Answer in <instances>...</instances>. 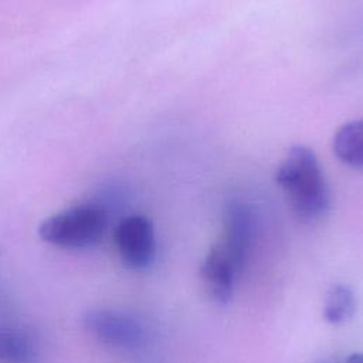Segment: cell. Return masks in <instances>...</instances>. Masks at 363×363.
I'll return each instance as SVG.
<instances>
[{"instance_id":"cell-1","label":"cell","mask_w":363,"mask_h":363,"mask_svg":"<svg viewBox=\"0 0 363 363\" xmlns=\"http://www.w3.org/2000/svg\"><path fill=\"white\" fill-rule=\"evenodd\" d=\"M275 182L299 220L313 223L328 213L329 187L318 157L309 147L292 146L277 169Z\"/></svg>"},{"instance_id":"cell-2","label":"cell","mask_w":363,"mask_h":363,"mask_svg":"<svg viewBox=\"0 0 363 363\" xmlns=\"http://www.w3.org/2000/svg\"><path fill=\"white\" fill-rule=\"evenodd\" d=\"M106 227V208L98 203H82L44 218L38 235L55 247L86 248L101 241Z\"/></svg>"},{"instance_id":"cell-3","label":"cell","mask_w":363,"mask_h":363,"mask_svg":"<svg viewBox=\"0 0 363 363\" xmlns=\"http://www.w3.org/2000/svg\"><path fill=\"white\" fill-rule=\"evenodd\" d=\"M81 320L88 333L111 346L138 347L146 336L139 320L109 308H89L82 313Z\"/></svg>"},{"instance_id":"cell-4","label":"cell","mask_w":363,"mask_h":363,"mask_svg":"<svg viewBox=\"0 0 363 363\" xmlns=\"http://www.w3.org/2000/svg\"><path fill=\"white\" fill-rule=\"evenodd\" d=\"M115 245L122 262L130 269L149 267L156 252V238L152 221L140 214L122 218L113 233Z\"/></svg>"},{"instance_id":"cell-5","label":"cell","mask_w":363,"mask_h":363,"mask_svg":"<svg viewBox=\"0 0 363 363\" xmlns=\"http://www.w3.org/2000/svg\"><path fill=\"white\" fill-rule=\"evenodd\" d=\"M254 235V218L251 208L240 201L231 203L225 210L224 235L220 242L237 269L240 271L251 248Z\"/></svg>"},{"instance_id":"cell-6","label":"cell","mask_w":363,"mask_h":363,"mask_svg":"<svg viewBox=\"0 0 363 363\" xmlns=\"http://www.w3.org/2000/svg\"><path fill=\"white\" fill-rule=\"evenodd\" d=\"M238 272L240 271L220 242L211 247L201 265V278L214 302L220 305L230 302Z\"/></svg>"},{"instance_id":"cell-7","label":"cell","mask_w":363,"mask_h":363,"mask_svg":"<svg viewBox=\"0 0 363 363\" xmlns=\"http://www.w3.org/2000/svg\"><path fill=\"white\" fill-rule=\"evenodd\" d=\"M332 147L342 163L363 169V119L342 125L333 136Z\"/></svg>"},{"instance_id":"cell-8","label":"cell","mask_w":363,"mask_h":363,"mask_svg":"<svg viewBox=\"0 0 363 363\" xmlns=\"http://www.w3.org/2000/svg\"><path fill=\"white\" fill-rule=\"evenodd\" d=\"M0 363H38V350L24 332L0 328Z\"/></svg>"},{"instance_id":"cell-9","label":"cell","mask_w":363,"mask_h":363,"mask_svg":"<svg viewBox=\"0 0 363 363\" xmlns=\"http://www.w3.org/2000/svg\"><path fill=\"white\" fill-rule=\"evenodd\" d=\"M356 309V301L353 291L347 285L337 284L332 286V289L328 294L325 309H323V318L326 322L337 325L346 322Z\"/></svg>"},{"instance_id":"cell-10","label":"cell","mask_w":363,"mask_h":363,"mask_svg":"<svg viewBox=\"0 0 363 363\" xmlns=\"http://www.w3.org/2000/svg\"><path fill=\"white\" fill-rule=\"evenodd\" d=\"M322 363H339V362L330 360V362H322ZM342 363H363V353H353L347 356Z\"/></svg>"}]
</instances>
